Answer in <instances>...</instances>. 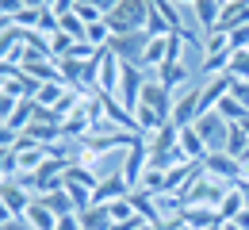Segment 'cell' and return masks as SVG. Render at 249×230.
<instances>
[{
  "label": "cell",
  "instance_id": "cell-1",
  "mask_svg": "<svg viewBox=\"0 0 249 230\" xmlns=\"http://www.w3.org/2000/svg\"><path fill=\"white\" fill-rule=\"evenodd\" d=\"M150 0H119L104 19H107V27L111 35H134V31H146V23H150Z\"/></svg>",
  "mask_w": 249,
  "mask_h": 230
},
{
  "label": "cell",
  "instance_id": "cell-2",
  "mask_svg": "<svg viewBox=\"0 0 249 230\" xmlns=\"http://www.w3.org/2000/svg\"><path fill=\"white\" fill-rule=\"evenodd\" d=\"M230 54H234V46H230V35L226 31H207L203 35V81L207 77H222L226 66H230Z\"/></svg>",
  "mask_w": 249,
  "mask_h": 230
},
{
  "label": "cell",
  "instance_id": "cell-3",
  "mask_svg": "<svg viewBox=\"0 0 249 230\" xmlns=\"http://www.w3.org/2000/svg\"><path fill=\"white\" fill-rule=\"evenodd\" d=\"M234 184H226V180H215V177H207V173H199L196 180H192V188H184L180 192V199H184V207H215L222 203V196L230 192Z\"/></svg>",
  "mask_w": 249,
  "mask_h": 230
},
{
  "label": "cell",
  "instance_id": "cell-4",
  "mask_svg": "<svg viewBox=\"0 0 249 230\" xmlns=\"http://www.w3.org/2000/svg\"><path fill=\"white\" fill-rule=\"evenodd\" d=\"M150 38H154V35H146V31H134V35H111L107 50H111L119 62H126V66H142V54H146Z\"/></svg>",
  "mask_w": 249,
  "mask_h": 230
},
{
  "label": "cell",
  "instance_id": "cell-5",
  "mask_svg": "<svg viewBox=\"0 0 249 230\" xmlns=\"http://www.w3.org/2000/svg\"><path fill=\"white\" fill-rule=\"evenodd\" d=\"M199 138H203V146H207V154H218V150H226V134H230V123L218 115V111H203L196 123H192Z\"/></svg>",
  "mask_w": 249,
  "mask_h": 230
},
{
  "label": "cell",
  "instance_id": "cell-6",
  "mask_svg": "<svg viewBox=\"0 0 249 230\" xmlns=\"http://www.w3.org/2000/svg\"><path fill=\"white\" fill-rule=\"evenodd\" d=\"M146 69L142 66H126L123 62V73H119V88H115V100L123 104L126 111L134 115V107H138V96H142V85H146Z\"/></svg>",
  "mask_w": 249,
  "mask_h": 230
},
{
  "label": "cell",
  "instance_id": "cell-7",
  "mask_svg": "<svg viewBox=\"0 0 249 230\" xmlns=\"http://www.w3.org/2000/svg\"><path fill=\"white\" fill-rule=\"evenodd\" d=\"M203 173L215 177V180H226V184H238V180H242V161L230 158L226 150H218V154H207V158H203Z\"/></svg>",
  "mask_w": 249,
  "mask_h": 230
},
{
  "label": "cell",
  "instance_id": "cell-8",
  "mask_svg": "<svg viewBox=\"0 0 249 230\" xmlns=\"http://www.w3.org/2000/svg\"><path fill=\"white\" fill-rule=\"evenodd\" d=\"M196 100H199V85H184L177 96H173V127H192L196 123V115H199V107H196Z\"/></svg>",
  "mask_w": 249,
  "mask_h": 230
},
{
  "label": "cell",
  "instance_id": "cell-9",
  "mask_svg": "<svg viewBox=\"0 0 249 230\" xmlns=\"http://www.w3.org/2000/svg\"><path fill=\"white\" fill-rule=\"evenodd\" d=\"M230 85H234V81H230L226 73H222V77H207V81L199 85V100H196L199 115H203V111H215L218 104L230 96ZM199 115H196V119H199Z\"/></svg>",
  "mask_w": 249,
  "mask_h": 230
},
{
  "label": "cell",
  "instance_id": "cell-10",
  "mask_svg": "<svg viewBox=\"0 0 249 230\" xmlns=\"http://www.w3.org/2000/svg\"><path fill=\"white\" fill-rule=\"evenodd\" d=\"M173 96L177 92H169L157 77H146V85H142V96H138V104H146V107H154V111H161L165 119H173Z\"/></svg>",
  "mask_w": 249,
  "mask_h": 230
},
{
  "label": "cell",
  "instance_id": "cell-11",
  "mask_svg": "<svg viewBox=\"0 0 249 230\" xmlns=\"http://www.w3.org/2000/svg\"><path fill=\"white\" fill-rule=\"evenodd\" d=\"M150 169V150H146V142L138 138L130 150H126V161H123V177H126V184H130V192L134 188H142V173Z\"/></svg>",
  "mask_w": 249,
  "mask_h": 230
},
{
  "label": "cell",
  "instance_id": "cell-12",
  "mask_svg": "<svg viewBox=\"0 0 249 230\" xmlns=\"http://www.w3.org/2000/svg\"><path fill=\"white\" fill-rule=\"evenodd\" d=\"M119 73H123V62H119L111 50H100V66H96V88L115 96V88H119Z\"/></svg>",
  "mask_w": 249,
  "mask_h": 230
},
{
  "label": "cell",
  "instance_id": "cell-13",
  "mask_svg": "<svg viewBox=\"0 0 249 230\" xmlns=\"http://www.w3.org/2000/svg\"><path fill=\"white\" fill-rule=\"evenodd\" d=\"M31 199L35 196L19 184V180H4V184H0V203H4L12 215H23V211L31 207Z\"/></svg>",
  "mask_w": 249,
  "mask_h": 230
},
{
  "label": "cell",
  "instance_id": "cell-14",
  "mask_svg": "<svg viewBox=\"0 0 249 230\" xmlns=\"http://www.w3.org/2000/svg\"><path fill=\"white\" fill-rule=\"evenodd\" d=\"M126 192H130V184H126V177L123 173H115V177H104L100 184H96V192H92V203H115V199H123Z\"/></svg>",
  "mask_w": 249,
  "mask_h": 230
},
{
  "label": "cell",
  "instance_id": "cell-15",
  "mask_svg": "<svg viewBox=\"0 0 249 230\" xmlns=\"http://www.w3.org/2000/svg\"><path fill=\"white\" fill-rule=\"evenodd\" d=\"M150 77H157L169 92H180V88L188 85V66L184 62H165V66L157 69V73H150Z\"/></svg>",
  "mask_w": 249,
  "mask_h": 230
},
{
  "label": "cell",
  "instance_id": "cell-16",
  "mask_svg": "<svg viewBox=\"0 0 249 230\" xmlns=\"http://www.w3.org/2000/svg\"><path fill=\"white\" fill-rule=\"evenodd\" d=\"M23 219H27L35 230H54V227H58V215L46 207V199H42V196H35V199H31V207L23 211Z\"/></svg>",
  "mask_w": 249,
  "mask_h": 230
},
{
  "label": "cell",
  "instance_id": "cell-17",
  "mask_svg": "<svg viewBox=\"0 0 249 230\" xmlns=\"http://www.w3.org/2000/svg\"><path fill=\"white\" fill-rule=\"evenodd\" d=\"M218 12H222V4H218V0H196V4H192V19L203 27V35L218 27Z\"/></svg>",
  "mask_w": 249,
  "mask_h": 230
},
{
  "label": "cell",
  "instance_id": "cell-18",
  "mask_svg": "<svg viewBox=\"0 0 249 230\" xmlns=\"http://www.w3.org/2000/svg\"><path fill=\"white\" fill-rule=\"evenodd\" d=\"M177 142H180V150H184L188 161H203V158H207V146H203V138H199L196 127H180Z\"/></svg>",
  "mask_w": 249,
  "mask_h": 230
},
{
  "label": "cell",
  "instance_id": "cell-19",
  "mask_svg": "<svg viewBox=\"0 0 249 230\" xmlns=\"http://www.w3.org/2000/svg\"><path fill=\"white\" fill-rule=\"evenodd\" d=\"M165 58H169V35H157V38H150V46H146V54H142V69H146V73H150V69H161Z\"/></svg>",
  "mask_w": 249,
  "mask_h": 230
},
{
  "label": "cell",
  "instance_id": "cell-20",
  "mask_svg": "<svg viewBox=\"0 0 249 230\" xmlns=\"http://www.w3.org/2000/svg\"><path fill=\"white\" fill-rule=\"evenodd\" d=\"M111 207H104V203H92L89 211H81V230H111Z\"/></svg>",
  "mask_w": 249,
  "mask_h": 230
},
{
  "label": "cell",
  "instance_id": "cell-21",
  "mask_svg": "<svg viewBox=\"0 0 249 230\" xmlns=\"http://www.w3.org/2000/svg\"><path fill=\"white\" fill-rule=\"evenodd\" d=\"M180 219H184L192 230H211L215 223H222L215 207H184V215H180Z\"/></svg>",
  "mask_w": 249,
  "mask_h": 230
},
{
  "label": "cell",
  "instance_id": "cell-22",
  "mask_svg": "<svg viewBox=\"0 0 249 230\" xmlns=\"http://www.w3.org/2000/svg\"><path fill=\"white\" fill-rule=\"evenodd\" d=\"M134 123H138V131H142V138H146V134L161 131V127H165L169 119H165L161 111H154V107H146V104H138V107H134Z\"/></svg>",
  "mask_w": 249,
  "mask_h": 230
},
{
  "label": "cell",
  "instance_id": "cell-23",
  "mask_svg": "<svg viewBox=\"0 0 249 230\" xmlns=\"http://www.w3.org/2000/svg\"><path fill=\"white\" fill-rule=\"evenodd\" d=\"M246 150H249V131H246V123H230V134H226V154L230 158H246Z\"/></svg>",
  "mask_w": 249,
  "mask_h": 230
},
{
  "label": "cell",
  "instance_id": "cell-24",
  "mask_svg": "<svg viewBox=\"0 0 249 230\" xmlns=\"http://www.w3.org/2000/svg\"><path fill=\"white\" fill-rule=\"evenodd\" d=\"M242 211H246V199H242L238 184H234V188H230V192L222 196V203H218V219H222V223H234V219H238Z\"/></svg>",
  "mask_w": 249,
  "mask_h": 230
},
{
  "label": "cell",
  "instance_id": "cell-25",
  "mask_svg": "<svg viewBox=\"0 0 249 230\" xmlns=\"http://www.w3.org/2000/svg\"><path fill=\"white\" fill-rule=\"evenodd\" d=\"M31 123H35V100H19L16 111H12V119H8V127H12L16 134H23Z\"/></svg>",
  "mask_w": 249,
  "mask_h": 230
},
{
  "label": "cell",
  "instance_id": "cell-26",
  "mask_svg": "<svg viewBox=\"0 0 249 230\" xmlns=\"http://www.w3.org/2000/svg\"><path fill=\"white\" fill-rule=\"evenodd\" d=\"M215 111L226 119V123H246V119H249V107L242 104V100H234V96H226V100L215 107Z\"/></svg>",
  "mask_w": 249,
  "mask_h": 230
},
{
  "label": "cell",
  "instance_id": "cell-27",
  "mask_svg": "<svg viewBox=\"0 0 249 230\" xmlns=\"http://www.w3.org/2000/svg\"><path fill=\"white\" fill-rule=\"evenodd\" d=\"M65 192H69V199H73V211H77V215L92 207V188H85V184H73V180H65Z\"/></svg>",
  "mask_w": 249,
  "mask_h": 230
},
{
  "label": "cell",
  "instance_id": "cell-28",
  "mask_svg": "<svg viewBox=\"0 0 249 230\" xmlns=\"http://www.w3.org/2000/svg\"><path fill=\"white\" fill-rule=\"evenodd\" d=\"M42 199H46V207H50V211H54L58 219H62V215H77V211H73V199H69V192H65V184L58 188V192L42 196Z\"/></svg>",
  "mask_w": 249,
  "mask_h": 230
},
{
  "label": "cell",
  "instance_id": "cell-29",
  "mask_svg": "<svg viewBox=\"0 0 249 230\" xmlns=\"http://www.w3.org/2000/svg\"><path fill=\"white\" fill-rule=\"evenodd\" d=\"M85 42H92L96 50H104V46L111 42V27H107V19H100V23H89V27H85Z\"/></svg>",
  "mask_w": 249,
  "mask_h": 230
},
{
  "label": "cell",
  "instance_id": "cell-30",
  "mask_svg": "<svg viewBox=\"0 0 249 230\" xmlns=\"http://www.w3.org/2000/svg\"><path fill=\"white\" fill-rule=\"evenodd\" d=\"M226 77H234V81H249V50H234V54H230Z\"/></svg>",
  "mask_w": 249,
  "mask_h": 230
},
{
  "label": "cell",
  "instance_id": "cell-31",
  "mask_svg": "<svg viewBox=\"0 0 249 230\" xmlns=\"http://www.w3.org/2000/svg\"><path fill=\"white\" fill-rule=\"evenodd\" d=\"M19 177V158H16V150H0V184L4 180H16Z\"/></svg>",
  "mask_w": 249,
  "mask_h": 230
},
{
  "label": "cell",
  "instance_id": "cell-32",
  "mask_svg": "<svg viewBox=\"0 0 249 230\" xmlns=\"http://www.w3.org/2000/svg\"><path fill=\"white\" fill-rule=\"evenodd\" d=\"M58 31L69 38H85V23L77 19V12H65V16H58Z\"/></svg>",
  "mask_w": 249,
  "mask_h": 230
},
{
  "label": "cell",
  "instance_id": "cell-33",
  "mask_svg": "<svg viewBox=\"0 0 249 230\" xmlns=\"http://www.w3.org/2000/svg\"><path fill=\"white\" fill-rule=\"evenodd\" d=\"M73 12H77V19H81L85 27H89V23H100V19H104V12H96L92 4H81V0H77V8H73Z\"/></svg>",
  "mask_w": 249,
  "mask_h": 230
},
{
  "label": "cell",
  "instance_id": "cell-34",
  "mask_svg": "<svg viewBox=\"0 0 249 230\" xmlns=\"http://www.w3.org/2000/svg\"><path fill=\"white\" fill-rule=\"evenodd\" d=\"M19 138H23V134H16L8 123H0V150H16V146H19Z\"/></svg>",
  "mask_w": 249,
  "mask_h": 230
},
{
  "label": "cell",
  "instance_id": "cell-35",
  "mask_svg": "<svg viewBox=\"0 0 249 230\" xmlns=\"http://www.w3.org/2000/svg\"><path fill=\"white\" fill-rule=\"evenodd\" d=\"M23 8H27L23 0H0V16H4V19H16Z\"/></svg>",
  "mask_w": 249,
  "mask_h": 230
},
{
  "label": "cell",
  "instance_id": "cell-36",
  "mask_svg": "<svg viewBox=\"0 0 249 230\" xmlns=\"http://www.w3.org/2000/svg\"><path fill=\"white\" fill-rule=\"evenodd\" d=\"M230 46H234V50H249V23L238 27V31H230Z\"/></svg>",
  "mask_w": 249,
  "mask_h": 230
},
{
  "label": "cell",
  "instance_id": "cell-37",
  "mask_svg": "<svg viewBox=\"0 0 249 230\" xmlns=\"http://www.w3.org/2000/svg\"><path fill=\"white\" fill-rule=\"evenodd\" d=\"M16 104H19L16 96H8V92H0V123H8V119H12V111H16Z\"/></svg>",
  "mask_w": 249,
  "mask_h": 230
},
{
  "label": "cell",
  "instance_id": "cell-38",
  "mask_svg": "<svg viewBox=\"0 0 249 230\" xmlns=\"http://www.w3.org/2000/svg\"><path fill=\"white\" fill-rule=\"evenodd\" d=\"M0 230H35L23 215H16V219H8V223H0Z\"/></svg>",
  "mask_w": 249,
  "mask_h": 230
},
{
  "label": "cell",
  "instance_id": "cell-39",
  "mask_svg": "<svg viewBox=\"0 0 249 230\" xmlns=\"http://www.w3.org/2000/svg\"><path fill=\"white\" fill-rule=\"evenodd\" d=\"M54 230H81V215H62Z\"/></svg>",
  "mask_w": 249,
  "mask_h": 230
},
{
  "label": "cell",
  "instance_id": "cell-40",
  "mask_svg": "<svg viewBox=\"0 0 249 230\" xmlns=\"http://www.w3.org/2000/svg\"><path fill=\"white\" fill-rule=\"evenodd\" d=\"M81 4H92L96 12H104V16H107V12H111V8L119 4V0H81Z\"/></svg>",
  "mask_w": 249,
  "mask_h": 230
},
{
  "label": "cell",
  "instance_id": "cell-41",
  "mask_svg": "<svg viewBox=\"0 0 249 230\" xmlns=\"http://www.w3.org/2000/svg\"><path fill=\"white\" fill-rule=\"evenodd\" d=\"M238 192H242V199H246V207H249V180H246V177L238 180Z\"/></svg>",
  "mask_w": 249,
  "mask_h": 230
},
{
  "label": "cell",
  "instance_id": "cell-42",
  "mask_svg": "<svg viewBox=\"0 0 249 230\" xmlns=\"http://www.w3.org/2000/svg\"><path fill=\"white\" fill-rule=\"evenodd\" d=\"M27 8H35V12H42V8H50V0H23Z\"/></svg>",
  "mask_w": 249,
  "mask_h": 230
},
{
  "label": "cell",
  "instance_id": "cell-43",
  "mask_svg": "<svg viewBox=\"0 0 249 230\" xmlns=\"http://www.w3.org/2000/svg\"><path fill=\"white\" fill-rule=\"evenodd\" d=\"M173 4H177V8H192L196 0H173Z\"/></svg>",
  "mask_w": 249,
  "mask_h": 230
},
{
  "label": "cell",
  "instance_id": "cell-44",
  "mask_svg": "<svg viewBox=\"0 0 249 230\" xmlns=\"http://www.w3.org/2000/svg\"><path fill=\"white\" fill-rule=\"evenodd\" d=\"M0 88H4V77H0Z\"/></svg>",
  "mask_w": 249,
  "mask_h": 230
}]
</instances>
